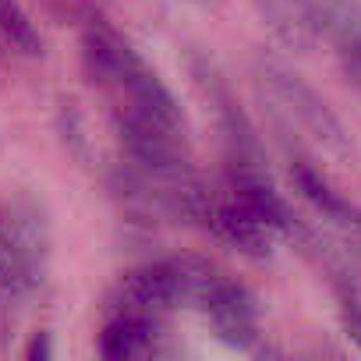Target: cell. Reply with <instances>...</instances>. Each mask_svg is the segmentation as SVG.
<instances>
[{
  "label": "cell",
  "instance_id": "obj_1",
  "mask_svg": "<svg viewBox=\"0 0 361 361\" xmlns=\"http://www.w3.org/2000/svg\"><path fill=\"white\" fill-rule=\"evenodd\" d=\"M82 64L96 85H103L117 96L121 110L142 114L173 131H188L185 110L173 99V92L163 85V78L103 18H89V25L82 29Z\"/></svg>",
  "mask_w": 361,
  "mask_h": 361
},
{
  "label": "cell",
  "instance_id": "obj_6",
  "mask_svg": "<svg viewBox=\"0 0 361 361\" xmlns=\"http://www.w3.org/2000/svg\"><path fill=\"white\" fill-rule=\"evenodd\" d=\"M206 231H213L220 241H227L231 248H238L248 259H269L273 238H276V231L238 195H227V199L220 195L216 199Z\"/></svg>",
  "mask_w": 361,
  "mask_h": 361
},
{
  "label": "cell",
  "instance_id": "obj_11",
  "mask_svg": "<svg viewBox=\"0 0 361 361\" xmlns=\"http://www.w3.org/2000/svg\"><path fill=\"white\" fill-rule=\"evenodd\" d=\"M159 326L156 319H142V315H124V312H110L103 329H99V354L106 361H128L138 357L145 350H152Z\"/></svg>",
  "mask_w": 361,
  "mask_h": 361
},
{
  "label": "cell",
  "instance_id": "obj_4",
  "mask_svg": "<svg viewBox=\"0 0 361 361\" xmlns=\"http://www.w3.org/2000/svg\"><path fill=\"white\" fill-rule=\"evenodd\" d=\"M199 312L213 322V329H216V336L224 343L241 347V350H255L259 347V340H262V333H259V305H255V298H252V290L245 283H238L231 276H220V283L209 290V298L202 301Z\"/></svg>",
  "mask_w": 361,
  "mask_h": 361
},
{
  "label": "cell",
  "instance_id": "obj_13",
  "mask_svg": "<svg viewBox=\"0 0 361 361\" xmlns=\"http://www.w3.org/2000/svg\"><path fill=\"white\" fill-rule=\"evenodd\" d=\"M340 322H343V333L361 347V298H357V290L340 294Z\"/></svg>",
  "mask_w": 361,
  "mask_h": 361
},
{
  "label": "cell",
  "instance_id": "obj_3",
  "mask_svg": "<svg viewBox=\"0 0 361 361\" xmlns=\"http://www.w3.org/2000/svg\"><path fill=\"white\" fill-rule=\"evenodd\" d=\"M188 71H192L199 92L216 110V121H220V131H224V145H227V163H269L266 149H262V138H259L252 117L241 110L238 96L231 92V82L220 71V64L209 54L192 50L188 54Z\"/></svg>",
  "mask_w": 361,
  "mask_h": 361
},
{
  "label": "cell",
  "instance_id": "obj_15",
  "mask_svg": "<svg viewBox=\"0 0 361 361\" xmlns=\"http://www.w3.org/2000/svg\"><path fill=\"white\" fill-rule=\"evenodd\" d=\"M195 4H209V0H195Z\"/></svg>",
  "mask_w": 361,
  "mask_h": 361
},
{
  "label": "cell",
  "instance_id": "obj_7",
  "mask_svg": "<svg viewBox=\"0 0 361 361\" xmlns=\"http://www.w3.org/2000/svg\"><path fill=\"white\" fill-rule=\"evenodd\" d=\"M322 39L333 43L343 78L361 92V4L357 0H319Z\"/></svg>",
  "mask_w": 361,
  "mask_h": 361
},
{
  "label": "cell",
  "instance_id": "obj_10",
  "mask_svg": "<svg viewBox=\"0 0 361 361\" xmlns=\"http://www.w3.org/2000/svg\"><path fill=\"white\" fill-rule=\"evenodd\" d=\"M11 220H15V234H18L29 276L39 290L43 280H47V269H50V224H47V213L36 199H18L11 206Z\"/></svg>",
  "mask_w": 361,
  "mask_h": 361
},
{
  "label": "cell",
  "instance_id": "obj_5",
  "mask_svg": "<svg viewBox=\"0 0 361 361\" xmlns=\"http://www.w3.org/2000/svg\"><path fill=\"white\" fill-rule=\"evenodd\" d=\"M259 22L269 36L294 54H312L322 39L319 0H252Z\"/></svg>",
  "mask_w": 361,
  "mask_h": 361
},
{
  "label": "cell",
  "instance_id": "obj_9",
  "mask_svg": "<svg viewBox=\"0 0 361 361\" xmlns=\"http://www.w3.org/2000/svg\"><path fill=\"white\" fill-rule=\"evenodd\" d=\"M290 180H294V192L322 220H329V224H336V227H343L350 234H361V209L350 199H343L308 159H290Z\"/></svg>",
  "mask_w": 361,
  "mask_h": 361
},
{
  "label": "cell",
  "instance_id": "obj_14",
  "mask_svg": "<svg viewBox=\"0 0 361 361\" xmlns=\"http://www.w3.org/2000/svg\"><path fill=\"white\" fill-rule=\"evenodd\" d=\"M54 354V343H50V333L47 329H39L32 340H29V347H25V357L29 361H47Z\"/></svg>",
  "mask_w": 361,
  "mask_h": 361
},
{
  "label": "cell",
  "instance_id": "obj_8",
  "mask_svg": "<svg viewBox=\"0 0 361 361\" xmlns=\"http://www.w3.org/2000/svg\"><path fill=\"white\" fill-rule=\"evenodd\" d=\"M29 294H36V283L29 276V266L15 234L11 206H0V329H8L15 322V308Z\"/></svg>",
  "mask_w": 361,
  "mask_h": 361
},
{
  "label": "cell",
  "instance_id": "obj_2",
  "mask_svg": "<svg viewBox=\"0 0 361 361\" xmlns=\"http://www.w3.org/2000/svg\"><path fill=\"white\" fill-rule=\"evenodd\" d=\"M252 82H255V92L262 96V103H269V110L298 128L301 135H308L319 149L333 152V156H350L354 145H350V135L343 128V121L329 110V103L301 78L294 75L287 64H280L276 57H266L259 54L252 61Z\"/></svg>",
  "mask_w": 361,
  "mask_h": 361
},
{
  "label": "cell",
  "instance_id": "obj_12",
  "mask_svg": "<svg viewBox=\"0 0 361 361\" xmlns=\"http://www.w3.org/2000/svg\"><path fill=\"white\" fill-rule=\"evenodd\" d=\"M0 39L25 57L43 54V36H39L32 15L22 8V0H0Z\"/></svg>",
  "mask_w": 361,
  "mask_h": 361
}]
</instances>
